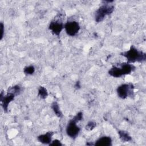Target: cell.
<instances>
[{
  "instance_id": "cell-1",
  "label": "cell",
  "mask_w": 146,
  "mask_h": 146,
  "mask_svg": "<svg viewBox=\"0 0 146 146\" xmlns=\"http://www.w3.org/2000/svg\"><path fill=\"white\" fill-rule=\"evenodd\" d=\"M121 54L126 58L128 63L143 62L146 59L145 53L139 51L133 46H131L129 50L122 52Z\"/></svg>"
},
{
  "instance_id": "cell-2",
  "label": "cell",
  "mask_w": 146,
  "mask_h": 146,
  "mask_svg": "<svg viewBox=\"0 0 146 146\" xmlns=\"http://www.w3.org/2000/svg\"><path fill=\"white\" fill-rule=\"evenodd\" d=\"M135 70V67L129 63H123L118 66H113L108 71V74L114 78H120L123 75L131 74Z\"/></svg>"
},
{
  "instance_id": "cell-3",
  "label": "cell",
  "mask_w": 146,
  "mask_h": 146,
  "mask_svg": "<svg viewBox=\"0 0 146 146\" xmlns=\"http://www.w3.org/2000/svg\"><path fill=\"white\" fill-rule=\"evenodd\" d=\"M104 3L96 11L95 15V21L98 23L102 22L104 17L111 14L114 10V6L112 5L108 4V3H106L103 1Z\"/></svg>"
},
{
  "instance_id": "cell-4",
  "label": "cell",
  "mask_w": 146,
  "mask_h": 146,
  "mask_svg": "<svg viewBox=\"0 0 146 146\" xmlns=\"http://www.w3.org/2000/svg\"><path fill=\"white\" fill-rule=\"evenodd\" d=\"M134 87L132 83L123 84L119 86L117 88L118 96L123 99L127 98L128 96L134 95Z\"/></svg>"
},
{
  "instance_id": "cell-5",
  "label": "cell",
  "mask_w": 146,
  "mask_h": 146,
  "mask_svg": "<svg viewBox=\"0 0 146 146\" xmlns=\"http://www.w3.org/2000/svg\"><path fill=\"white\" fill-rule=\"evenodd\" d=\"M76 123V121L72 119L70 120L66 127L67 135L72 139H75L78 136L80 130V128L77 125Z\"/></svg>"
},
{
  "instance_id": "cell-6",
  "label": "cell",
  "mask_w": 146,
  "mask_h": 146,
  "mask_svg": "<svg viewBox=\"0 0 146 146\" xmlns=\"http://www.w3.org/2000/svg\"><path fill=\"white\" fill-rule=\"evenodd\" d=\"M64 27L67 34L71 36H75L80 30V26L76 21H68Z\"/></svg>"
},
{
  "instance_id": "cell-7",
  "label": "cell",
  "mask_w": 146,
  "mask_h": 146,
  "mask_svg": "<svg viewBox=\"0 0 146 146\" xmlns=\"http://www.w3.org/2000/svg\"><path fill=\"white\" fill-rule=\"evenodd\" d=\"M15 96V95L11 92H7L6 95L5 96V94H3V91L1 92L0 96V100L2 103V107L5 112H7L9 103L14 100Z\"/></svg>"
},
{
  "instance_id": "cell-8",
  "label": "cell",
  "mask_w": 146,
  "mask_h": 146,
  "mask_svg": "<svg viewBox=\"0 0 146 146\" xmlns=\"http://www.w3.org/2000/svg\"><path fill=\"white\" fill-rule=\"evenodd\" d=\"M48 28L54 34L59 36L64 28V25L62 22L59 20L53 21L50 22Z\"/></svg>"
},
{
  "instance_id": "cell-9",
  "label": "cell",
  "mask_w": 146,
  "mask_h": 146,
  "mask_svg": "<svg viewBox=\"0 0 146 146\" xmlns=\"http://www.w3.org/2000/svg\"><path fill=\"white\" fill-rule=\"evenodd\" d=\"M53 135V132H48L44 134L38 136L37 139L41 143L44 144H49L51 142V138Z\"/></svg>"
},
{
  "instance_id": "cell-10",
  "label": "cell",
  "mask_w": 146,
  "mask_h": 146,
  "mask_svg": "<svg viewBox=\"0 0 146 146\" xmlns=\"http://www.w3.org/2000/svg\"><path fill=\"white\" fill-rule=\"evenodd\" d=\"M94 145L110 146L112 145V139L109 136H103L98 139L94 143Z\"/></svg>"
},
{
  "instance_id": "cell-11",
  "label": "cell",
  "mask_w": 146,
  "mask_h": 146,
  "mask_svg": "<svg viewBox=\"0 0 146 146\" xmlns=\"http://www.w3.org/2000/svg\"><path fill=\"white\" fill-rule=\"evenodd\" d=\"M118 134L120 139L124 142H128L132 140L131 136L125 131H118Z\"/></svg>"
},
{
  "instance_id": "cell-12",
  "label": "cell",
  "mask_w": 146,
  "mask_h": 146,
  "mask_svg": "<svg viewBox=\"0 0 146 146\" xmlns=\"http://www.w3.org/2000/svg\"><path fill=\"white\" fill-rule=\"evenodd\" d=\"M51 108L53 110L54 113L58 117H61L62 116V113L60 110L59 104L57 102H54L51 104Z\"/></svg>"
},
{
  "instance_id": "cell-13",
  "label": "cell",
  "mask_w": 146,
  "mask_h": 146,
  "mask_svg": "<svg viewBox=\"0 0 146 146\" xmlns=\"http://www.w3.org/2000/svg\"><path fill=\"white\" fill-rule=\"evenodd\" d=\"M38 96L41 99H46L48 96V92L47 91V90L44 87L40 86L38 90Z\"/></svg>"
},
{
  "instance_id": "cell-14",
  "label": "cell",
  "mask_w": 146,
  "mask_h": 146,
  "mask_svg": "<svg viewBox=\"0 0 146 146\" xmlns=\"http://www.w3.org/2000/svg\"><path fill=\"white\" fill-rule=\"evenodd\" d=\"M21 87L18 85H15L14 86H13L11 87H10L7 91V92H11L13 94H14L15 96L19 94L20 92H21Z\"/></svg>"
},
{
  "instance_id": "cell-15",
  "label": "cell",
  "mask_w": 146,
  "mask_h": 146,
  "mask_svg": "<svg viewBox=\"0 0 146 146\" xmlns=\"http://www.w3.org/2000/svg\"><path fill=\"white\" fill-rule=\"evenodd\" d=\"M35 72V68L33 66H29L25 67L23 72L26 75H32Z\"/></svg>"
},
{
  "instance_id": "cell-16",
  "label": "cell",
  "mask_w": 146,
  "mask_h": 146,
  "mask_svg": "<svg viewBox=\"0 0 146 146\" xmlns=\"http://www.w3.org/2000/svg\"><path fill=\"white\" fill-rule=\"evenodd\" d=\"M96 127V123L94 121H89L86 125V129L88 131L92 130Z\"/></svg>"
},
{
  "instance_id": "cell-17",
  "label": "cell",
  "mask_w": 146,
  "mask_h": 146,
  "mask_svg": "<svg viewBox=\"0 0 146 146\" xmlns=\"http://www.w3.org/2000/svg\"><path fill=\"white\" fill-rule=\"evenodd\" d=\"M82 118H83V113L81 112H79L72 118V119H74L75 121L78 122L79 121L81 120Z\"/></svg>"
},
{
  "instance_id": "cell-18",
  "label": "cell",
  "mask_w": 146,
  "mask_h": 146,
  "mask_svg": "<svg viewBox=\"0 0 146 146\" xmlns=\"http://www.w3.org/2000/svg\"><path fill=\"white\" fill-rule=\"evenodd\" d=\"M63 144L61 143L60 140L58 139H55L51 141V142L49 144V145H52V146H61Z\"/></svg>"
},
{
  "instance_id": "cell-19",
  "label": "cell",
  "mask_w": 146,
  "mask_h": 146,
  "mask_svg": "<svg viewBox=\"0 0 146 146\" xmlns=\"http://www.w3.org/2000/svg\"><path fill=\"white\" fill-rule=\"evenodd\" d=\"M4 34V25L2 22L1 23V40H2Z\"/></svg>"
},
{
  "instance_id": "cell-20",
  "label": "cell",
  "mask_w": 146,
  "mask_h": 146,
  "mask_svg": "<svg viewBox=\"0 0 146 146\" xmlns=\"http://www.w3.org/2000/svg\"><path fill=\"white\" fill-rule=\"evenodd\" d=\"M75 87L76 88V89H78L80 87V82L79 81L76 82L75 85Z\"/></svg>"
}]
</instances>
